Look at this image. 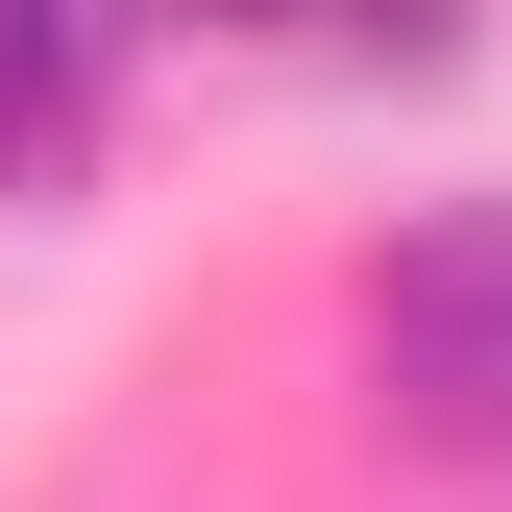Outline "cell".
<instances>
[{
    "instance_id": "7a4b0ae2",
    "label": "cell",
    "mask_w": 512,
    "mask_h": 512,
    "mask_svg": "<svg viewBox=\"0 0 512 512\" xmlns=\"http://www.w3.org/2000/svg\"><path fill=\"white\" fill-rule=\"evenodd\" d=\"M98 74H122V0H0V196L98 171Z\"/></svg>"
},
{
    "instance_id": "6da1fadb",
    "label": "cell",
    "mask_w": 512,
    "mask_h": 512,
    "mask_svg": "<svg viewBox=\"0 0 512 512\" xmlns=\"http://www.w3.org/2000/svg\"><path fill=\"white\" fill-rule=\"evenodd\" d=\"M366 415L415 464H512V196H439L366 269Z\"/></svg>"
},
{
    "instance_id": "3957f363",
    "label": "cell",
    "mask_w": 512,
    "mask_h": 512,
    "mask_svg": "<svg viewBox=\"0 0 512 512\" xmlns=\"http://www.w3.org/2000/svg\"><path fill=\"white\" fill-rule=\"evenodd\" d=\"M122 25H196V49H366V25H415V0H122Z\"/></svg>"
}]
</instances>
